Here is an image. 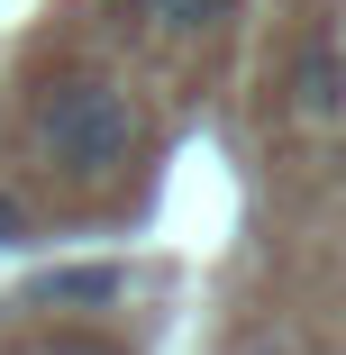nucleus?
I'll return each instance as SVG.
<instances>
[{
    "instance_id": "obj_1",
    "label": "nucleus",
    "mask_w": 346,
    "mask_h": 355,
    "mask_svg": "<svg viewBox=\"0 0 346 355\" xmlns=\"http://www.w3.org/2000/svg\"><path fill=\"white\" fill-rule=\"evenodd\" d=\"M28 146L64 182H119L146 155V119H137L128 83H110V73H55L28 101Z\"/></svg>"
},
{
    "instance_id": "obj_3",
    "label": "nucleus",
    "mask_w": 346,
    "mask_h": 355,
    "mask_svg": "<svg viewBox=\"0 0 346 355\" xmlns=\"http://www.w3.org/2000/svg\"><path fill=\"white\" fill-rule=\"evenodd\" d=\"M128 292V273L119 264H83V273H46V301L55 310H83V301H119Z\"/></svg>"
},
{
    "instance_id": "obj_5",
    "label": "nucleus",
    "mask_w": 346,
    "mask_h": 355,
    "mask_svg": "<svg viewBox=\"0 0 346 355\" xmlns=\"http://www.w3.org/2000/svg\"><path fill=\"white\" fill-rule=\"evenodd\" d=\"M19 237H28V209H19L10 191H0V246H19Z\"/></svg>"
},
{
    "instance_id": "obj_4",
    "label": "nucleus",
    "mask_w": 346,
    "mask_h": 355,
    "mask_svg": "<svg viewBox=\"0 0 346 355\" xmlns=\"http://www.w3.org/2000/svg\"><path fill=\"white\" fill-rule=\"evenodd\" d=\"M146 10H155V28L200 37V28H228V19H237V0H146Z\"/></svg>"
},
{
    "instance_id": "obj_2",
    "label": "nucleus",
    "mask_w": 346,
    "mask_h": 355,
    "mask_svg": "<svg viewBox=\"0 0 346 355\" xmlns=\"http://www.w3.org/2000/svg\"><path fill=\"white\" fill-rule=\"evenodd\" d=\"M292 101H301V119H346V55L337 46H310L292 64Z\"/></svg>"
}]
</instances>
